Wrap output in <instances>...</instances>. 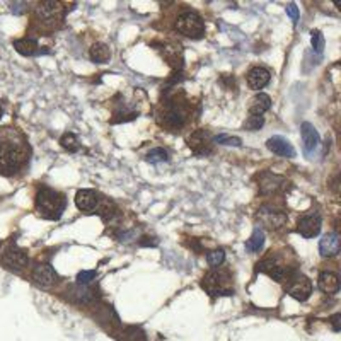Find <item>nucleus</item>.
<instances>
[{"instance_id":"nucleus-16","label":"nucleus","mask_w":341,"mask_h":341,"mask_svg":"<svg viewBox=\"0 0 341 341\" xmlns=\"http://www.w3.org/2000/svg\"><path fill=\"white\" fill-rule=\"evenodd\" d=\"M75 205L81 210H92L97 205V195L91 190H81L75 195Z\"/></svg>"},{"instance_id":"nucleus-9","label":"nucleus","mask_w":341,"mask_h":341,"mask_svg":"<svg viewBox=\"0 0 341 341\" xmlns=\"http://www.w3.org/2000/svg\"><path fill=\"white\" fill-rule=\"evenodd\" d=\"M33 280L38 283L39 287H51L58 280V275L50 265H38L33 271Z\"/></svg>"},{"instance_id":"nucleus-21","label":"nucleus","mask_w":341,"mask_h":341,"mask_svg":"<svg viewBox=\"0 0 341 341\" xmlns=\"http://www.w3.org/2000/svg\"><path fill=\"white\" fill-rule=\"evenodd\" d=\"M283 181L282 177L278 176H271V174H266V179L265 177H261V191L263 193H271V191H276L280 190V188L283 186Z\"/></svg>"},{"instance_id":"nucleus-26","label":"nucleus","mask_w":341,"mask_h":341,"mask_svg":"<svg viewBox=\"0 0 341 341\" xmlns=\"http://www.w3.org/2000/svg\"><path fill=\"white\" fill-rule=\"evenodd\" d=\"M213 142L220 145H232V147H240V144H243L239 136H230V135H217Z\"/></svg>"},{"instance_id":"nucleus-4","label":"nucleus","mask_w":341,"mask_h":341,"mask_svg":"<svg viewBox=\"0 0 341 341\" xmlns=\"http://www.w3.org/2000/svg\"><path fill=\"white\" fill-rule=\"evenodd\" d=\"M28 157V152H26L24 147L21 145H10V147H4L0 150V166L5 167V169H15L19 167Z\"/></svg>"},{"instance_id":"nucleus-31","label":"nucleus","mask_w":341,"mask_h":341,"mask_svg":"<svg viewBox=\"0 0 341 341\" xmlns=\"http://www.w3.org/2000/svg\"><path fill=\"white\" fill-rule=\"evenodd\" d=\"M72 293H77V297H78V300H82V302H87V298H89V292L86 287H77V288H73L72 290Z\"/></svg>"},{"instance_id":"nucleus-12","label":"nucleus","mask_w":341,"mask_h":341,"mask_svg":"<svg viewBox=\"0 0 341 341\" xmlns=\"http://www.w3.org/2000/svg\"><path fill=\"white\" fill-rule=\"evenodd\" d=\"M266 147L273 152V154H278L282 157H293L295 155V150H293L292 144L283 136H271V138L266 142Z\"/></svg>"},{"instance_id":"nucleus-19","label":"nucleus","mask_w":341,"mask_h":341,"mask_svg":"<svg viewBox=\"0 0 341 341\" xmlns=\"http://www.w3.org/2000/svg\"><path fill=\"white\" fill-rule=\"evenodd\" d=\"M91 58L94 62H97V64H104V62H108L109 58H111V50H109L108 45L96 43V45H92V48H91Z\"/></svg>"},{"instance_id":"nucleus-1","label":"nucleus","mask_w":341,"mask_h":341,"mask_svg":"<svg viewBox=\"0 0 341 341\" xmlns=\"http://www.w3.org/2000/svg\"><path fill=\"white\" fill-rule=\"evenodd\" d=\"M65 208V198L50 188H43L36 196V210L45 218H58Z\"/></svg>"},{"instance_id":"nucleus-15","label":"nucleus","mask_w":341,"mask_h":341,"mask_svg":"<svg viewBox=\"0 0 341 341\" xmlns=\"http://www.w3.org/2000/svg\"><path fill=\"white\" fill-rule=\"evenodd\" d=\"M271 108V99L268 94H258L253 97V101L249 104V113L254 116H263V114Z\"/></svg>"},{"instance_id":"nucleus-33","label":"nucleus","mask_w":341,"mask_h":341,"mask_svg":"<svg viewBox=\"0 0 341 341\" xmlns=\"http://www.w3.org/2000/svg\"><path fill=\"white\" fill-rule=\"evenodd\" d=\"M339 319H341V314H334V316L331 317V324H333V329L334 331H339L341 326H339Z\"/></svg>"},{"instance_id":"nucleus-8","label":"nucleus","mask_w":341,"mask_h":341,"mask_svg":"<svg viewBox=\"0 0 341 341\" xmlns=\"http://www.w3.org/2000/svg\"><path fill=\"white\" fill-rule=\"evenodd\" d=\"M297 229L298 232H300V235H304L306 239L316 237L319 230H321V218H319L317 215H306V217L298 220Z\"/></svg>"},{"instance_id":"nucleus-22","label":"nucleus","mask_w":341,"mask_h":341,"mask_svg":"<svg viewBox=\"0 0 341 341\" xmlns=\"http://www.w3.org/2000/svg\"><path fill=\"white\" fill-rule=\"evenodd\" d=\"M263 220L266 224H268V227L273 229V227H282L283 224H285L287 217L282 213H271V212H263Z\"/></svg>"},{"instance_id":"nucleus-29","label":"nucleus","mask_w":341,"mask_h":341,"mask_svg":"<svg viewBox=\"0 0 341 341\" xmlns=\"http://www.w3.org/2000/svg\"><path fill=\"white\" fill-rule=\"evenodd\" d=\"M164 122H166L167 127L176 128V127H181V125H183V118H181L179 113H167L166 118H164Z\"/></svg>"},{"instance_id":"nucleus-14","label":"nucleus","mask_w":341,"mask_h":341,"mask_svg":"<svg viewBox=\"0 0 341 341\" xmlns=\"http://www.w3.org/2000/svg\"><path fill=\"white\" fill-rule=\"evenodd\" d=\"M317 285L324 293H336L339 290V278L331 271H323L317 278Z\"/></svg>"},{"instance_id":"nucleus-18","label":"nucleus","mask_w":341,"mask_h":341,"mask_svg":"<svg viewBox=\"0 0 341 341\" xmlns=\"http://www.w3.org/2000/svg\"><path fill=\"white\" fill-rule=\"evenodd\" d=\"M36 14H38L43 21L53 19L55 15L62 14V5L58 2H43V4L38 5V9H36Z\"/></svg>"},{"instance_id":"nucleus-32","label":"nucleus","mask_w":341,"mask_h":341,"mask_svg":"<svg viewBox=\"0 0 341 341\" xmlns=\"http://www.w3.org/2000/svg\"><path fill=\"white\" fill-rule=\"evenodd\" d=\"M287 14L290 15L293 23H297V21H298V9H297L295 4H288L287 5Z\"/></svg>"},{"instance_id":"nucleus-20","label":"nucleus","mask_w":341,"mask_h":341,"mask_svg":"<svg viewBox=\"0 0 341 341\" xmlns=\"http://www.w3.org/2000/svg\"><path fill=\"white\" fill-rule=\"evenodd\" d=\"M263 244H265V232L259 227H256L253 235H251L248 243H246V249H248L249 253H258V251L263 248Z\"/></svg>"},{"instance_id":"nucleus-17","label":"nucleus","mask_w":341,"mask_h":341,"mask_svg":"<svg viewBox=\"0 0 341 341\" xmlns=\"http://www.w3.org/2000/svg\"><path fill=\"white\" fill-rule=\"evenodd\" d=\"M14 48H15L17 53L24 55V56H33L36 53H39L38 43H36L34 39H31V38H23V39L14 41Z\"/></svg>"},{"instance_id":"nucleus-13","label":"nucleus","mask_w":341,"mask_h":341,"mask_svg":"<svg viewBox=\"0 0 341 341\" xmlns=\"http://www.w3.org/2000/svg\"><path fill=\"white\" fill-rule=\"evenodd\" d=\"M319 251H321V254L324 258H333V256H336L339 253V239H338V234H326L323 235L321 243H319Z\"/></svg>"},{"instance_id":"nucleus-3","label":"nucleus","mask_w":341,"mask_h":341,"mask_svg":"<svg viewBox=\"0 0 341 341\" xmlns=\"http://www.w3.org/2000/svg\"><path fill=\"white\" fill-rule=\"evenodd\" d=\"M287 292H288V295L293 297L295 300L304 302V300H307L309 295L312 293V283L307 276L295 273V275L287 282Z\"/></svg>"},{"instance_id":"nucleus-2","label":"nucleus","mask_w":341,"mask_h":341,"mask_svg":"<svg viewBox=\"0 0 341 341\" xmlns=\"http://www.w3.org/2000/svg\"><path fill=\"white\" fill-rule=\"evenodd\" d=\"M176 29L188 38H202L205 33V24L202 17L195 12L181 14L176 21Z\"/></svg>"},{"instance_id":"nucleus-30","label":"nucleus","mask_w":341,"mask_h":341,"mask_svg":"<svg viewBox=\"0 0 341 341\" xmlns=\"http://www.w3.org/2000/svg\"><path fill=\"white\" fill-rule=\"evenodd\" d=\"M96 276H97V273L94 271V270H91V271H81L77 275V282H78V285H87V283L92 282Z\"/></svg>"},{"instance_id":"nucleus-27","label":"nucleus","mask_w":341,"mask_h":341,"mask_svg":"<svg viewBox=\"0 0 341 341\" xmlns=\"http://www.w3.org/2000/svg\"><path fill=\"white\" fill-rule=\"evenodd\" d=\"M265 125V118L263 116H254V114H251V116L246 119L244 123V128L249 130V132H256V130H259L261 127Z\"/></svg>"},{"instance_id":"nucleus-11","label":"nucleus","mask_w":341,"mask_h":341,"mask_svg":"<svg viewBox=\"0 0 341 341\" xmlns=\"http://www.w3.org/2000/svg\"><path fill=\"white\" fill-rule=\"evenodd\" d=\"M270 78H271V75L266 68L254 67V68H251L248 73V86L253 89V91H259V89H263L266 84L270 82Z\"/></svg>"},{"instance_id":"nucleus-23","label":"nucleus","mask_w":341,"mask_h":341,"mask_svg":"<svg viewBox=\"0 0 341 341\" xmlns=\"http://www.w3.org/2000/svg\"><path fill=\"white\" fill-rule=\"evenodd\" d=\"M60 144H62V147H64V149L68 150V152L78 150V140H77V136L73 135V133H65V135L60 138Z\"/></svg>"},{"instance_id":"nucleus-28","label":"nucleus","mask_w":341,"mask_h":341,"mask_svg":"<svg viewBox=\"0 0 341 341\" xmlns=\"http://www.w3.org/2000/svg\"><path fill=\"white\" fill-rule=\"evenodd\" d=\"M311 43H312V48L314 51H317V53H323V48H324V36L321 34V31H312L311 33Z\"/></svg>"},{"instance_id":"nucleus-10","label":"nucleus","mask_w":341,"mask_h":341,"mask_svg":"<svg viewBox=\"0 0 341 341\" xmlns=\"http://www.w3.org/2000/svg\"><path fill=\"white\" fill-rule=\"evenodd\" d=\"M210 135L207 132H195L190 138H188V147L195 152L198 155H203V154H210V150H212V147H210Z\"/></svg>"},{"instance_id":"nucleus-34","label":"nucleus","mask_w":341,"mask_h":341,"mask_svg":"<svg viewBox=\"0 0 341 341\" xmlns=\"http://www.w3.org/2000/svg\"><path fill=\"white\" fill-rule=\"evenodd\" d=\"M0 118H2V108H0Z\"/></svg>"},{"instance_id":"nucleus-25","label":"nucleus","mask_w":341,"mask_h":341,"mask_svg":"<svg viewBox=\"0 0 341 341\" xmlns=\"http://www.w3.org/2000/svg\"><path fill=\"white\" fill-rule=\"evenodd\" d=\"M147 161L150 164H159V162H166L167 161V152L164 149H152L149 154H147Z\"/></svg>"},{"instance_id":"nucleus-6","label":"nucleus","mask_w":341,"mask_h":341,"mask_svg":"<svg viewBox=\"0 0 341 341\" xmlns=\"http://www.w3.org/2000/svg\"><path fill=\"white\" fill-rule=\"evenodd\" d=\"M28 261H29L28 254L19 248L7 249L5 251V254H4V258H2V263L10 270H23L24 266H28Z\"/></svg>"},{"instance_id":"nucleus-5","label":"nucleus","mask_w":341,"mask_h":341,"mask_svg":"<svg viewBox=\"0 0 341 341\" xmlns=\"http://www.w3.org/2000/svg\"><path fill=\"white\" fill-rule=\"evenodd\" d=\"M202 287L208 293H212V295H232V293H234V290H230V288L224 287L222 275H220L218 271L207 273L205 278H203V282H202Z\"/></svg>"},{"instance_id":"nucleus-7","label":"nucleus","mask_w":341,"mask_h":341,"mask_svg":"<svg viewBox=\"0 0 341 341\" xmlns=\"http://www.w3.org/2000/svg\"><path fill=\"white\" fill-rule=\"evenodd\" d=\"M302 142H304V152L306 155H312L319 147V133L311 123H302Z\"/></svg>"},{"instance_id":"nucleus-24","label":"nucleus","mask_w":341,"mask_h":341,"mask_svg":"<svg viewBox=\"0 0 341 341\" xmlns=\"http://www.w3.org/2000/svg\"><path fill=\"white\" fill-rule=\"evenodd\" d=\"M207 261L210 266H213V268H217V266H220L225 261V253L222 249H213L210 251V253L207 254Z\"/></svg>"}]
</instances>
